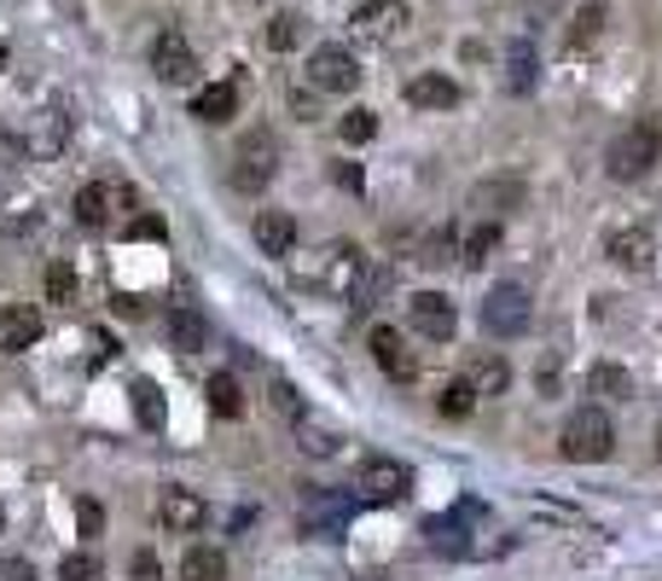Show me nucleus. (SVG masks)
<instances>
[{
    "instance_id": "7c9ffc66",
    "label": "nucleus",
    "mask_w": 662,
    "mask_h": 581,
    "mask_svg": "<svg viewBox=\"0 0 662 581\" xmlns=\"http://www.w3.org/2000/svg\"><path fill=\"white\" fill-rule=\"evenodd\" d=\"M424 535H430V547H437V552H453V559L465 552V529H460V518H430V523H424Z\"/></svg>"
},
{
    "instance_id": "4be33fe9",
    "label": "nucleus",
    "mask_w": 662,
    "mask_h": 581,
    "mask_svg": "<svg viewBox=\"0 0 662 581\" xmlns=\"http://www.w3.org/2000/svg\"><path fill=\"white\" fill-rule=\"evenodd\" d=\"M111 204H117V192L106 181H88L82 192L70 198V210H76V221H82V227H106L111 221Z\"/></svg>"
},
{
    "instance_id": "e433bc0d",
    "label": "nucleus",
    "mask_w": 662,
    "mask_h": 581,
    "mask_svg": "<svg viewBox=\"0 0 662 581\" xmlns=\"http://www.w3.org/2000/svg\"><path fill=\"white\" fill-rule=\"evenodd\" d=\"M64 581H106V564H99V552H70V559L59 564Z\"/></svg>"
},
{
    "instance_id": "c85d7f7f",
    "label": "nucleus",
    "mask_w": 662,
    "mask_h": 581,
    "mask_svg": "<svg viewBox=\"0 0 662 581\" xmlns=\"http://www.w3.org/2000/svg\"><path fill=\"white\" fill-rule=\"evenodd\" d=\"M134 419L146 431H163V390L151 378H134Z\"/></svg>"
},
{
    "instance_id": "a211bd4d",
    "label": "nucleus",
    "mask_w": 662,
    "mask_h": 581,
    "mask_svg": "<svg viewBox=\"0 0 662 581\" xmlns=\"http://www.w3.org/2000/svg\"><path fill=\"white\" fill-rule=\"evenodd\" d=\"M257 244H262V257H291L297 250V221L285 210H262L257 216Z\"/></svg>"
},
{
    "instance_id": "5701e85b",
    "label": "nucleus",
    "mask_w": 662,
    "mask_h": 581,
    "mask_svg": "<svg viewBox=\"0 0 662 581\" xmlns=\"http://www.w3.org/2000/svg\"><path fill=\"white\" fill-rule=\"evenodd\" d=\"M588 390L604 401H633V372L616 361H599V367H588Z\"/></svg>"
},
{
    "instance_id": "39448f33",
    "label": "nucleus",
    "mask_w": 662,
    "mask_h": 581,
    "mask_svg": "<svg viewBox=\"0 0 662 581\" xmlns=\"http://www.w3.org/2000/svg\"><path fill=\"white\" fill-rule=\"evenodd\" d=\"M354 489H361L367 507H395V500L413 489V471H407L401 460H384V453H372V460L361 465V483H354Z\"/></svg>"
},
{
    "instance_id": "2eb2a0df",
    "label": "nucleus",
    "mask_w": 662,
    "mask_h": 581,
    "mask_svg": "<svg viewBox=\"0 0 662 581\" xmlns=\"http://www.w3.org/2000/svg\"><path fill=\"white\" fill-rule=\"evenodd\" d=\"M349 500L343 494H309L302 500V535H343Z\"/></svg>"
},
{
    "instance_id": "f3484780",
    "label": "nucleus",
    "mask_w": 662,
    "mask_h": 581,
    "mask_svg": "<svg viewBox=\"0 0 662 581\" xmlns=\"http://www.w3.org/2000/svg\"><path fill=\"white\" fill-rule=\"evenodd\" d=\"M372 355H378V367H384L390 378H401V384H407V378H413L419 372V361L413 355H407V349H401V332H395V325H372Z\"/></svg>"
},
{
    "instance_id": "a19ab883",
    "label": "nucleus",
    "mask_w": 662,
    "mask_h": 581,
    "mask_svg": "<svg viewBox=\"0 0 662 581\" xmlns=\"http://www.w3.org/2000/svg\"><path fill=\"white\" fill-rule=\"evenodd\" d=\"M331 181H338L343 192H361L367 174H361V163H331Z\"/></svg>"
},
{
    "instance_id": "58836bf2",
    "label": "nucleus",
    "mask_w": 662,
    "mask_h": 581,
    "mask_svg": "<svg viewBox=\"0 0 662 581\" xmlns=\"http://www.w3.org/2000/svg\"><path fill=\"white\" fill-rule=\"evenodd\" d=\"M297 431H302V448H309V453H338V437H331V431H314L309 419H302Z\"/></svg>"
},
{
    "instance_id": "c756f323",
    "label": "nucleus",
    "mask_w": 662,
    "mask_h": 581,
    "mask_svg": "<svg viewBox=\"0 0 662 581\" xmlns=\"http://www.w3.org/2000/svg\"><path fill=\"white\" fill-rule=\"evenodd\" d=\"M477 408V384L471 378H453V384H442V395H437V413L442 419H465Z\"/></svg>"
},
{
    "instance_id": "9b49d317",
    "label": "nucleus",
    "mask_w": 662,
    "mask_h": 581,
    "mask_svg": "<svg viewBox=\"0 0 662 581\" xmlns=\"http://www.w3.org/2000/svg\"><path fill=\"white\" fill-rule=\"evenodd\" d=\"M30 343H41V314L30 302H7L0 309V355H23Z\"/></svg>"
},
{
    "instance_id": "49530a36",
    "label": "nucleus",
    "mask_w": 662,
    "mask_h": 581,
    "mask_svg": "<svg viewBox=\"0 0 662 581\" xmlns=\"http://www.w3.org/2000/svg\"><path fill=\"white\" fill-rule=\"evenodd\" d=\"M656 460H662V424H656Z\"/></svg>"
},
{
    "instance_id": "423d86ee",
    "label": "nucleus",
    "mask_w": 662,
    "mask_h": 581,
    "mask_svg": "<svg viewBox=\"0 0 662 581\" xmlns=\"http://www.w3.org/2000/svg\"><path fill=\"white\" fill-rule=\"evenodd\" d=\"M407 325H413L419 338H430V343H448L453 325H460V314H453V302L442 291H413V297H407Z\"/></svg>"
},
{
    "instance_id": "f257e3e1",
    "label": "nucleus",
    "mask_w": 662,
    "mask_h": 581,
    "mask_svg": "<svg viewBox=\"0 0 662 581\" xmlns=\"http://www.w3.org/2000/svg\"><path fill=\"white\" fill-rule=\"evenodd\" d=\"M558 448H564V460H575V465H599V460H610V448H616V424H610L604 408H575L564 419Z\"/></svg>"
},
{
    "instance_id": "f704fd0d",
    "label": "nucleus",
    "mask_w": 662,
    "mask_h": 581,
    "mask_svg": "<svg viewBox=\"0 0 662 581\" xmlns=\"http://www.w3.org/2000/svg\"><path fill=\"white\" fill-rule=\"evenodd\" d=\"M604 30V7H581L575 12V30H570V53H581V47H593Z\"/></svg>"
},
{
    "instance_id": "7ed1b4c3",
    "label": "nucleus",
    "mask_w": 662,
    "mask_h": 581,
    "mask_svg": "<svg viewBox=\"0 0 662 581\" xmlns=\"http://www.w3.org/2000/svg\"><path fill=\"white\" fill-rule=\"evenodd\" d=\"M302 280L320 286V291H338V297H354L361 302V280H367V257L354 244H325L314 268H302Z\"/></svg>"
},
{
    "instance_id": "6e6552de",
    "label": "nucleus",
    "mask_w": 662,
    "mask_h": 581,
    "mask_svg": "<svg viewBox=\"0 0 662 581\" xmlns=\"http://www.w3.org/2000/svg\"><path fill=\"white\" fill-rule=\"evenodd\" d=\"M309 82L320 93H349L354 82H361V64H354L349 47H314L309 53Z\"/></svg>"
},
{
    "instance_id": "412c9836",
    "label": "nucleus",
    "mask_w": 662,
    "mask_h": 581,
    "mask_svg": "<svg viewBox=\"0 0 662 581\" xmlns=\"http://www.w3.org/2000/svg\"><path fill=\"white\" fill-rule=\"evenodd\" d=\"M192 117H198V122H233V117H239V82L203 88V93L192 99Z\"/></svg>"
},
{
    "instance_id": "c9c22d12",
    "label": "nucleus",
    "mask_w": 662,
    "mask_h": 581,
    "mask_svg": "<svg viewBox=\"0 0 662 581\" xmlns=\"http://www.w3.org/2000/svg\"><path fill=\"white\" fill-rule=\"evenodd\" d=\"M297 41H302V18H297V12H279V18L268 23V47H273V53H291Z\"/></svg>"
},
{
    "instance_id": "dca6fc26",
    "label": "nucleus",
    "mask_w": 662,
    "mask_h": 581,
    "mask_svg": "<svg viewBox=\"0 0 662 581\" xmlns=\"http://www.w3.org/2000/svg\"><path fill=\"white\" fill-rule=\"evenodd\" d=\"M523 204V181L518 174H500V181H482L471 192V210H482V221H500V210H518Z\"/></svg>"
},
{
    "instance_id": "4468645a",
    "label": "nucleus",
    "mask_w": 662,
    "mask_h": 581,
    "mask_svg": "<svg viewBox=\"0 0 662 581\" xmlns=\"http://www.w3.org/2000/svg\"><path fill=\"white\" fill-rule=\"evenodd\" d=\"M349 23H354L367 41H384V36H395L401 23H407V7H401V0H361Z\"/></svg>"
},
{
    "instance_id": "cd10ccee",
    "label": "nucleus",
    "mask_w": 662,
    "mask_h": 581,
    "mask_svg": "<svg viewBox=\"0 0 662 581\" xmlns=\"http://www.w3.org/2000/svg\"><path fill=\"white\" fill-rule=\"evenodd\" d=\"M505 88H512V93L534 88V47L529 41H512V53H505Z\"/></svg>"
},
{
    "instance_id": "79ce46f5",
    "label": "nucleus",
    "mask_w": 662,
    "mask_h": 581,
    "mask_svg": "<svg viewBox=\"0 0 662 581\" xmlns=\"http://www.w3.org/2000/svg\"><path fill=\"white\" fill-rule=\"evenodd\" d=\"M129 581H163L158 552H134V575H129Z\"/></svg>"
},
{
    "instance_id": "9d476101",
    "label": "nucleus",
    "mask_w": 662,
    "mask_h": 581,
    "mask_svg": "<svg viewBox=\"0 0 662 581\" xmlns=\"http://www.w3.org/2000/svg\"><path fill=\"white\" fill-rule=\"evenodd\" d=\"M604 257L628 268V273H645L656 262V239H651V227H616V233L604 239Z\"/></svg>"
},
{
    "instance_id": "c03bdc74",
    "label": "nucleus",
    "mask_w": 662,
    "mask_h": 581,
    "mask_svg": "<svg viewBox=\"0 0 662 581\" xmlns=\"http://www.w3.org/2000/svg\"><path fill=\"white\" fill-rule=\"evenodd\" d=\"M558 7H564V0H523V12H529L534 23H546V18H552Z\"/></svg>"
},
{
    "instance_id": "ddd939ff",
    "label": "nucleus",
    "mask_w": 662,
    "mask_h": 581,
    "mask_svg": "<svg viewBox=\"0 0 662 581\" xmlns=\"http://www.w3.org/2000/svg\"><path fill=\"white\" fill-rule=\"evenodd\" d=\"M407 106H419V111H448V106H460V82L442 70H424L407 82Z\"/></svg>"
},
{
    "instance_id": "a18cd8bd",
    "label": "nucleus",
    "mask_w": 662,
    "mask_h": 581,
    "mask_svg": "<svg viewBox=\"0 0 662 581\" xmlns=\"http://www.w3.org/2000/svg\"><path fill=\"white\" fill-rule=\"evenodd\" d=\"M129 233H134V239H163V221H158V216H140Z\"/></svg>"
},
{
    "instance_id": "09e8293b",
    "label": "nucleus",
    "mask_w": 662,
    "mask_h": 581,
    "mask_svg": "<svg viewBox=\"0 0 662 581\" xmlns=\"http://www.w3.org/2000/svg\"><path fill=\"white\" fill-rule=\"evenodd\" d=\"M244 7H257V0H244Z\"/></svg>"
},
{
    "instance_id": "20e7f679",
    "label": "nucleus",
    "mask_w": 662,
    "mask_h": 581,
    "mask_svg": "<svg viewBox=\"0 0 662 581\" xmlns=\"http://www.w3.org/2000/svg\"><path fill=\"white\" fill-rule=\"evenodd\" d=\"M529 320H534V302L523 286H494L489 297H482V332L489 338H523L529 332Z\"/></svg>"
},
{
    "instance_id": "bb28decb",
    "label": "nucleus",
    "mask_w": 662,
    "mask_h": 581,
    "mask_svg": "<svg viewBox=\"0 0 662 581\" xmlns=\"http://www.w3.org/2000/svg\"><path fill=\"white\" fill-rule=\"evenodd\" d=\"M181 581H227V559L215 547H192L181 559Z\"/></svg>"
},
{
    "instance_id": "f03ea898",
    "label": "nucleus",
    "mask_w": 662,
    "mask_h": 581,
    "mask_svg": "<svg viewBox=\"0 0 662 581\" xmlns=\"http://www.w3.org/2000/svg\"><path fill=\"white\" fill-rule=\"evenodd\" d=\"M662 158V129L645 117V122H633V129H622L616 140H610L604 151V169L616 174V181H640V174H651Z\"/></svg>"
},
{
    "instance_id": "1a4fd4ad",
    "label": "nucleus",
    "mask_w": 662,
    "mask_h": 581,
    "mask_svg": "<svg viewBox=\"0 0 662 581\" xmlns=\"http://www.w3.org/2000/svg\"><path fill=\"white\" fill-rule=\"evenodd\" d=\"M158 518H163V529H169V535H198V529L210 523V500H203V494H192V489H163V500H158Z\"/></svg>"
},
{
    "instance_id": "393cba45",
    "label": "nucleus",
    "mask_w": 662,
    "mask_h": 581,
    "mask_svg": "<svg viewBox=\"0 0 662 581\" xmlns=\"http://www.w3.org/2000/svg\"><path fill=\"white\" fill-rule=\"evenodd\" d=\"M203 395H210V408H215L221 419H239V413H244V390H239L233 372H215L210 384H203Z\"/></svg>"
},
{
    "instance_id": "72a5a7b5",
    "label": "nucleus",
    "mask_w": 662,
    "mask_h": 581,
    "mask_svg": "<svg viewBox=\"0 0 662 581\" xmlns=\"http://www.w3.org/2000/svg\"><path fill=\"white\" fill-rule=\"evenodd\" d=\"M268 401H273V413H279V419L302 424V395H297L291 378H273V384H268Z\"/></svg>"
},
{
    "instance_id": "37998d69",
    "label": "nucleus",
    "mask_w": 662,
    "mask_h": 581,
    "mask_svg": "<svg viewBox=\"0 0 662 581\" xmlns=\"http://www.w3.org/2000/svg\"><path fill=\"white\" fill-rule=\"evenodd\" d=\"M0 581H36L30 559H0Z\"/></svg>"
},
{
    "instance_id": "ea45409f",
    "label": "nucleus",
    "mask_w": 662,
    "mask_h": 581,
    "mask_svg": "<svg viewBox=\"0 0 662 581\" xmlns=\"http://www.w3.org/2000/svg\"><path fill=\"white\" fill-rule=\"evenodd\" d=\"M76 523H82V535H99V529H106V512H99V500H76Z\"/></svg>"
},
{
    "instance_id": "de8ad7c7",
    "label": "nucleus",
    "mask_w": 662,
    "mask_h": 581,
    "mask_svg": "<svg viewBox=\"0 0 662 581\" xmlns=\"http://www.w3.org/2000/svg\"><path fill=\"white\" fill-rule=\"evenodd\" d=\"M0 529H7V512H0Z\"/></svg>"
},
{
    "instance_id": "4c0bfd02",
    "label": "nucleus",
    "mask_w": 662,
    "mask_h": 581,
    "mask_svg": "<svg viewBox=\"0 0 662 581\" xmlns=\"http://www.w3.org/2000/svg\"><path fill=\"white\" fill-rule=\"evenodd\" d=\"M47 302H76V268L70 262L47 268Z\"/></svg>"
},
{
    "instance_id": "a878e982",
    "label": "nucleus",
    "mask_w": 662,
    "mask_h": 581,
    "mask_svg": "<svg viewBox=\"0 0 662 581\" xmlns=\"http://www.w3.org/2000/svg\"><path fill=\"white\" fill-rule=\"evenodd\" d=\"M494 244H500V221H477L471 233H465V244H460V262L465 268H482L494 257Z\"/></svg>"
},
{
    "instance_id": "aec40b11",
    "label": "nucleus",
    "mask_w": 662,
    "mask_h": 581,
    "mask_svg": "<svg viewBox=\"0 0 662 581\" xmlns=\"http://www.w3.org/2000/svg\"><path fill=\"white\" fill-rule=\"evenodd\" d=\"M169 343L181 349V355L210 349V320H203L198 309H174V314H169Z\"/></svg>"
},
{
    "instance_id": "0eeeda50",
    "label": "nucleus",
    "mask_w": 662,
    "mask_h": 581,
    "mask_svg": "<svg viewBox=\"0 0 662 581\" xmlns=\"http://www.w3.org/2000/svg\"><path fill=\"white\" fill-rule=\"evenodd\" d=\"M273 140L268 134H244L239 140V151H233V187L239 192H262L268 181H273Z\"/></svg>"
},
{
    "instance_id": "473e14b6",
    "label": "nucleus",
    "mask_w": 662,
    "mask_h": 581,
    "mask_svg": "<svg viewBox=\"0 0 662 581\" xmlns=\"http://www.w3.org/2000/svg\"><path fill=\"white\" fill-rule=\"evenodd\" d=\"M453 250H460V233H453V227H437V233L419 244V262H424V268H448Z\"/></svg>"
},
{
    "instance_id": "6ab92c4d",
    "label": "nucleus",
    "mask_w": 662,
    "mask_h": 581,
    "mask_svg": "<svg viewBox=\"0 0 662 581\" xmlns=\"http://www.w3.org/2000/svg\"><path fill=\"white\" fill-rule=\"evenodd\" d=\"M64 140H70V117H64V106H47V111L36 117L30 151H36V158H59V151H64Z\"/></svg>"
},
{
    "instance_id": "b1692460",
    "label": "nucleus",
    "mask_w": 662,
    "mask_h": 581,
    "mask_svg": "<svg viewBox=\"0 0 662 581\" xmlns=\"http://www.w3.org/2000/svg\"><path fill=\"white\" fill-rule=\"evenodd\" d=\"M465 378L477 384V395H500L505 384H512V367H505V355H477Z\"/></svg>"
},
{
    "instance_id": "2f4dec72",
    "label": "nucleus",
    "mask_w": 662,
    "mask_h": 581,
    "mask_svg": "<svg viewBox=\"0 0 662 581\" xmlns=\"http://www.w3.org/2000/svg\"><path fill=\"white\" fill-rule=\"evenodd\" d=\"M338 134H343V146H367V140L378 134V111H367V106H354V111H343V122H338Z\"/></svg>"
},
{
    "instance_id": "f8f14e48",
    "label": "nucleus",
    "mask_w": 662,
    "mask_h": 581,
    "mask_svg": "<svg viewBox=\"0 0 662 581\" xmlns=\"http://www.w3.org/2000/svg\"><path fill=\"white\" fill-rule=\"evenodd\" d=\"M151 70H158L163 82H192L198 59H192V47H187V36H181V30L158 36V47H151Z\"/></svg>"
}]
</instances>
